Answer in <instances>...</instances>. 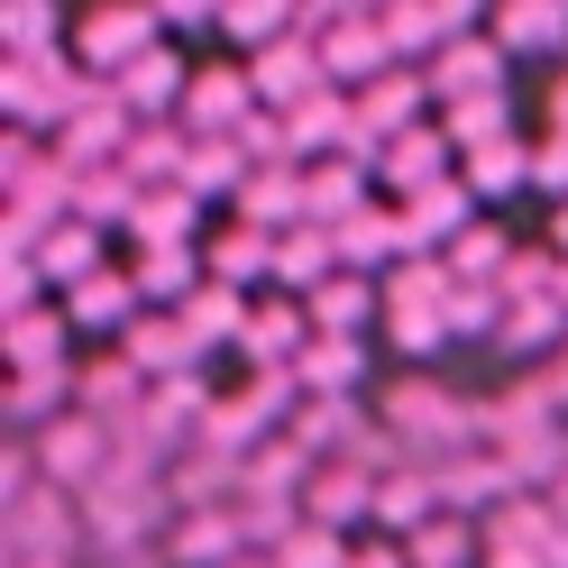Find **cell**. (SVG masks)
Here are the masks:
<instances>
[]
</instances>
